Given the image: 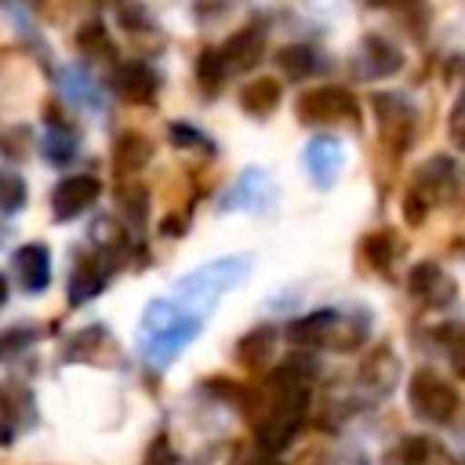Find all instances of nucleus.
Segmentation results:
<instances>
[{
    "label": "nucleus",
    "instance_id": "f257e3e1",
    "mask_svg": "<svg viewBox=\"0 0 465 465\" xmlns=\"http://www.w3.org/2000/svg\"><path fill=\"white\" fill-rule=\"evenodd\" d=\"M309 360H287L272 378L269 389L262 392V414L254 421L258 429V443L276 454L283 450L294 432L302 429L305 407H309V392H305V378L312 374V367H305Z\"/></svg>",
    "mask_w": 465,
    "mask_h": 465
},
{
    "label": "nucleus",
    "instance_id": "f03ea898",
    "mask_svg": "<svg viewBox=\"0 0 465 465\" xmlns=\"http://www.w3.org/2000/svg\"><path fill=\"white\" fill-rule=\"evenodd\" d=\"M363 323H349L341 320L338 312L323 309V312H312V316H302L287 327V338L298 341V345H327V349H352L363 341Z\"/></svg>",
    "mask_w": 465,
    "mask_h": 465
},
{
    "label": "nucleus",
    "instance_id": "7ed1b4c3",
    "mask_svg": "<svg viewBox=\"0 0 465 465\" xmlns=\"http://www.w3.org/2000/svg\"><path fill=\"white\" fill-rule=\"evenodd\" d=\"M407 396H411L414 414H421L425 421H436V425L450 421L454 411H458V392L436 371H414Z\"/></svg>",
    "mask_w": 465,
    "mask_h": 465
},
{
    "label": "nucleus",
    "instance_id": "20e7f679",
    "mask_svg": "<svg viewBox=\"0 0 465 465\" xmlns=\"http://www.w3.org/2000/svg\"><path fill=\"white\" fill-rule=\"evenodd\" d=\"M298 116L305 124H334L356 116V98L345 87H312L298 98Z\"/></svg>",
    "mask_w": 465,
    "mask_h": 465
},
{
    "label": "nucleus",
    "instance_id": "39448f33",
    "mask_svg": "<svg viewBox=\"0 0 465 465\" xmlns=\"http://www.w3.org/2000/svg\"><path fill=\"white\" fill-rule=\"evenodd\" d=\"M98 189H102V185H98V178H91V174H73V178L58 182V189H54V196H51L54 218H76L80 211H87V207L94 203Z\"/></svg>",
    "mask_w": 465,
    "mask_h": 465
},
{
    "label": "nucleus",
    "instance_id": "423d86ee",
    "mask_svg": "<svg viewBox=\"0 0 465 465\" xmlns=\"http://www.w3.org/2000/svg\"><path fill=\"white\" fill-rule=\"evenodd\" d=\"M262 51H265V29H262V25H247V29H240V33H232V40H229L218 54H222L225 69L243 73V69L258 65Z\"/></svg>",
    "mask_w": 465,
    "mask_h": 465
},
{
    "label": "nucleus",
    "instance_id": "0eeeda50",
    "mask_svg": "<svg viewBox=\"0 0 465 465\" xmlns=\"http://www.w3.org/2000/svg\"><path fill=\"white\" fill-rule=\"evenodd\" d=\"M113 91L127 102H149L156 94V73L145 62H124L113 73Z\"/></svg>",
    "mask_w": 465,
    "mask_h": 465
},
{
    "label": "nucleus",
    "instance_id": "6e6552de",
    "mask_svg": "<svg viewBox=\"0 0 465 465\" xmlns=\"http://www.w3.org/2000/svg\"><path fill=\"white\" fill-rule=\"evenodd\" d=\"M411 291H414L421 302H429V305H447V302L454 298L450 276H447L440 265H432V262H425V265H418V269L411 272Z\"/></svg>",
    "mask_w": 465,
    "mask_h": 465
},
{
    "label": "nucleus",
    "instance_id": "1a4fd4ad",
    "mask_svg": "<svg viewBox=\"0 0 465 465\" xmlns=\"http://www.w3.org/2000/svg\"><path fill=\"white\" fill-rule=\"evenodd\" d=\"M15 272H18V280H22L25 291H44L47 280H51L47 247H40V243H25V247H18V254H15Z\"/></svg>",
    "mask_w": 465,
    "mask_h": 465
},
{
    "label": "nucleus",
    "instance_id": "9d476101",
    "mask_svg": "<svg viewBox=\"0 0 465 465\" xmlns=\"http://www.w3.org/2000/svg\"><path fill=\"white\" fill-rule=\"evenodd\" d=\"M363 58H367V65H363L367 76H392L403 65L400 51L389 40H381V36H367L363 40Z\"/></svg>",
    "mask_w": 465,
    "mask_h": 465
},
{
    "label": "nucleus",
    "instance_id": "9b49d317",
    "mask_svg": "<svg viewBox=\"0 0 465 465\" xmlns=\"http://www.w3.org/2000/svg\"><path fill=\"white\" fill-rule=\"evenodd\" d=\"M276 102H280V84H276V80H254V84H247V87L240 91V105H243L247 113H254V116L272 113Z\"/></svg>",
    "mask_w": 465,
    "mask_h": 465
},
{
    "label": "nucleus",
    "instance_id": "f8f14e48",
    "mask_svg": "<svg viewBox=\"0 0 465 465\" xmlns=\"http://www.w3.org/2000/svg\"><path fill=\"white\" fill-rule=\"evenodd\" d=\"M305 163L316 171V178L331 182V178H334V171L341 167V145H338L334 138H320V142H312V145H309Z\"/></svg>",
    "mask_w": 465,
    "mask_h": 465
},
{
    "label": "nucleus",
    "instance_id": "ddd939ff",
    "mask_svg": "<svg viewBox=\"0 0 465 465\" xmlns=\"http://www.w3.org/2000/svg\"><path fill=\"white\" fill-rule=\"evenodd\" d=\"M425 458H429V440L411 436V440L396 443V447L385 454V465H421Z\"/></svg>",
    "mask_w": 465,
    "mask_h": 465
},
{
    "label": "nucleus",
    "instance_id": "4468645a",
    "mask_svg": "<svg viewBox=\"0 0 465 465\" xmlns=\"http://www.w3.org/2000/svg\"><path fill=\"white\" fill-rule=\"evenodd\" d=\"M102 283H105V272H102V269H94V265H80L76 276H73V283H69V298H73V302H84V298L98 294Z\"/></svg>",
    "mask_w": 465,
    "mask_h": 465
},
{
    "label": "nucleus",
    "instance_id": "2eb2a0df",
    "mask_svg": "<svg viewBox=\"0 0 465 465\" xmlns=\"http://www.w3.org/2000/svg\"><path fill=\"white\" fill-rule=\"evenodd\" d=\"M25 200V182L18 174L0 171V211H18Z\"/></svg>",
    "mask_w": 465,
    "mask_h": 465
},
{
    "label": "nucleus",
    "instance_id": "dca6fc26",
    "mask_svg": "<svg viewBox=\"0 0 465 465\" xmlns=\"http://www.w3.org/2000/svg\"><path fill=\"white\" fill-rule=\"evenodd\" d=\"M280 65L291 76H309L312 73V51L309 47H283L280 51Z\"/></svg>",
    "mask_w": 465,
    "mask_h": 465
},
{
    "label": "nucleus",
    "instance_id": "f3484780",
    "mask_svg": "<svg viewBox=\"0 0 465 465\" xmlns=\"http://www.w3.org/2000/svg\"><path fill=\"white\" fill-rule=\"evenodd\" d=\"M145 156H149V142H142L138 134H127V138L120 142V149H116L120 167H138Z\"/></svg>",
    "mask_w": 465,
    "mask_h": 465
},
{
    "label": "nucleus",
    "instance_id": "a211bd4d",
    "mask_svg": "<svg viewBox=\"0 0 465 465\" xmlns=\"http://www.w3.org/2000/svg\"><path fill=\"white\" fill-rule=\"evenodd\" d=\"M222 76H225V62H222V54H218V51H203V54H200V80L214 91Z\"/></svg>",
    "mask_w": 465,
    "mask_h": 465
},
{
    "label": "nucleus",
    "instance_id": "6ab92c4d",
    "mask_svg": "<svg viewBox=\"0 0 465 465\" xmlns=\"http://www.w3.org/2000/svg\"><path fill=\"white\" fill-rule=\"evenodd\" d=\"M450 138H454V145L465 149V94L458 98V105L450 113Z\"/></svg>",
    "mask_w": 465,
    "mask_h": 465
},
{
    "label": "nucleus",
    "instance_id": "aec40b11",
    "mask_svg": "<svg viewBox=\"0 0 465 465\" xmlns=\"http://www.w3.org/2000/svg\"><path fill=\"white\" fill-rule=\"evenodd\" d=\"M447 349H450V363H454V371L465 378V334H461V338H447Z\"/></svg>",
    "mask_w": 465,
    "mask_h": 465
},
{
    "label": "nucleus",
    "instance_id": "412c9836",
    "mask_svg": "<svg viewBox=\"0 0 465 465\" xmlns=\"http://www.w3.org/2000/svg\"><path fill=\"white\" fill-rule=\"evenodd\" d=\"M371 4H378V7H392V4H418V0H371Z\"/></svg>",
    "mask_w": 465,
    "mask_h": 465
},
{
    "label": "nucleus",
    "instance_id": "4be33fe9",
    "mask_svg": "<svg viewBox=\"0 0 465 465\" xmlns=\"http://www.w3.org/2000/svg\"><path fill=\"white\" fill-rule=\"evenodd\" d=\"M4 302H7V280L0 276V305H4Z\"/></svg>",
    "mask_w": 465,
    "mask_h": 465
}]
</instances>
